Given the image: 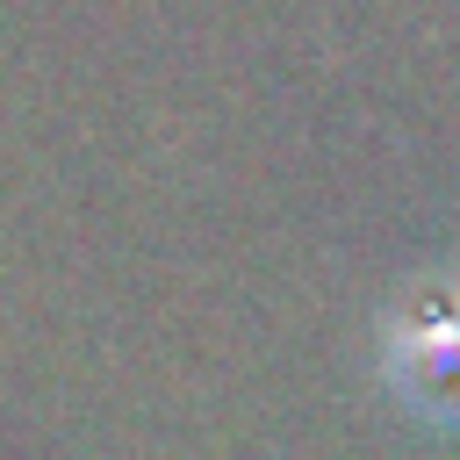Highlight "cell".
<instances>
[{"label": "cell", "instance_id": "1", "mask_svg": "<svg viewBox=\"0 0 460 460\" xmlns=\"http://www.w3.org/2000/svg\"><path fill=\"white\" fill-rule=\"evenodd\" d=\"M388 381L417 417H460V280H424L395 302Z\"/></svg>", "mask_w": 460, "mask_h": 460}]
</instances>
